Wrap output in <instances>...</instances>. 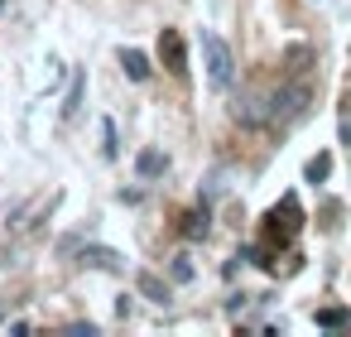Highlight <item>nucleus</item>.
Masks as SVG:
<instances>
[{
    "label": "nucleus",
    "instance_id": "12",
    "mask_svg": "<svg viewBox=\"0 0 351 337\" xmlns=\"http://www.w3.org/2000/svg\"><path fill=\"white\" fill-rule=\"evenodd\" d=\"M284 63H289L293 73H303V68L313 63V49H303V44H289V49H284Z\"/></svg>",
    "mask_w": 351,
    "mask_h": 337
},
{
    "label": "nucleus",
    "instance_id": "10",
    "mask_svg": "<svg viewBox=\"0 0 351 337\" xmlns=\"http://www.w3.org/2000/svg\"><path fill=\"white\" fill-rule=\"evenodd\" d=\"M178 226H183V231H188L193 241H202V236L212 231V226H207V207H197V212H188V217H178Z\"/></svg>",
    "mask_w": 351,
    "mask_h": 337
},
{
    "label": "nucleus",
    "instance_id": "8",
    "mask_svg": "<svg viewBox=\"0 0 351 337\" xmlns=\"http://www.w3.org/2000/svg\"><path fill=\"white\" fill-rule=\"evenodd\" d=\"M135 169H140V178H159V174L169 169V159H164L159 150H145V154L135 159Z\"/></svg>",
    "mask_w": 351,
    "mask_h": 337
},
{
    "label": "nucleus",
    "instance_id": "6",
    "mask_svg": "<svg viewBox=\"0 0 351 337\" xmlns=\"http://www.w3.org/2000/svg\"><path fill=\"white\" fill-rule=\"evenodd\" d=\"M82 97H87V73L73 68V87H68V97H63V121H77V116H82Z\"/></svg>",
    "mask_w": 351,
    "mask_h": 337
},
{
    "label": "nucleus",
    "instance_id": "16",
    "mask_svg": "<svg viewBox=\"0 0 351 337\" xmlns=\"http://www.w3.org/2000/svg\"><path fill=\"white\" fill-rule=\"evenodd\" d=\"M341 145H351V97L341 102Z\"/></svg>",
    "mask_w": 351,
    "mask_h": 337
},
{
    "label": "nucleus",
    "instance_id": "4",
    "mask_svg": "<svg viewBox=\"0 0 351 337\" xmlns=\"http://www.w3.org/2000/svg\"><path fill=\"white\" fill-rule=\"evenodd\" d=\"M159 63H164V73H173V78L188 73V49H183V34H178V30H159Z\"/></svg>",
    "mask_w": 351,
    "mask_h": 337
},
{
    "label": "nucleus",
    "instance_id": "7",
    "mask_svg": "<svg viewBox=\"0 0 351 337\" xmlns=\"http://www.w3.org/2000/svg\"><path fill=\"white\" fill-rule=\"evenodd\" d=\"M87 265H92V270H111V275H121V251H111V246H106V251L92 246V251H87Z\"/></svg>",
    "mask_w": 351,
    "mask_h": 337
},
{
    "label": "nucleus",
    "instance_id": "5",
    "mask_svg": "<svg viewBox=\"0 0 351 337\" xmlns=\"http://www.w3.org/2000/svg\"><path fill=\"white\" fill-rule=\"evenodd\" d=\"M116 63H121V73H125L130 82H145V78L154 73V68H149V58H145L140 49H121V54H116Z\"/></svg>",
    "mask_w": 351,
    "mask_h": 337
},
{
    "label": "nucleus",
    "instance_id": "3",
    "mask_svg": "<svg viewBox=\"0 0 351 337\" xmlns=\"http://www.w3.org/2000/svg\"><path fill=\"white\" fill-rule=\"evenodd\" d=\"M231 121L245 126V130L269 126V92H236V102H231Z\"/></svg>",
    "mask_w": 351,
    "mask_h": 337
},
{
    "label": "nucleus",
    "instance_id": "14",
    "mask_svg": "<svg viewBox=\"0 0 351 337\" xmlns=\"http://www.w3.org/2000/svg\"><path fill=\"white\" fill-rule=\"evenodd\" d=\"M101 154H106V159L121 154V150H116V126H111V121H101Z\"/></svg>",
    "mask_w": 351,
    "mask_h": 337
},
{
    "label": "nucleus",
    "instance_id": "9",
    "mask_svg": "<svg viewBox=\"0 0 351 337\" xmlns=\"http://www.w3.org/2000/svg\"><path fill=\"white\" fill-rule=\"evenodd\" d=\"M140 294H145V299H154V303H169V294H173V289H169L159 275H149V270H145V275H140Z\"/></svg>",
    "mask_w": 351,
    "mask_h": 337
},
{
    "label": "nucleus",
    "instance_id": "13",
    "mask_svg": "<svg viewBox=\"0 0 351 337\" xmlns=\"http://www.w3.org/2000/svg\"><path fill=\"white\" fill-rule=\"evenodd\" d=\"M303 174H308V183H322V178H327V174H332V154H313V159H308V169H303Z\"/></svg>",
    "mask_w": 351,
    "mask_h": 337
},
{
    "label": "nucleus",
    "instance_id": "11",
    "mask_svg": "<svg viewBox=\"0 0 351 337\" xmlns=\"http://www.w3.org/2000/svg\"><path fill=\"white\" fill-rule=\"evenodd\" d=\"M313 323H317V327H346V323H351V308H317Z\"/></svg>",
    "mask_w": 351,
    "mask_h": 337
},
{
    "label": "nucleus",
    "instance_id": "1",
    "mask_svg": "<svg viewBox=\"0 0 351 337\" xmlns=\"http://www.w3.org/2000/svg\"><path fill=\"white\" fill-rule=\"evenodd\" d=\"M202 58H207V82H212L217 92H226V87L236 82V58H231L226 39L207 30V34H202Z\"/></svg>",
    "mask_w": 351,
    "mask_h": 337
},
{
    "label": "nucleus",
    "instance_id": "2",
    "mask_svg": "<svg viewBox=\"0 0 351 337\" xmlns=\"http://www.w3.org/2000/svg\"><path fill=\"white\" fill-rule=\"evenodd\" d=\"M308 102H313V92H308L303 82H289V87L269 92V126H293V121H303V116H308Z\"/></svg>",
    "mask_w": 351,
    "mask_h": 337
},
{
    "label": "nucleus",
    "instance_id": "15",
    "mask_svg": "<svg viewBox=\"0 0 351 337\" xmlns=\"http://www.w3.org/2000/svg\"><path fill=\"white\" fill-rule=\"evenodd\" d=\"M169 275L188 284V279H193V260H188V255H173V265H169Z\"/></svg>",
    "mask_w": 351,
    "mask_h": 337
}]
</instances>
